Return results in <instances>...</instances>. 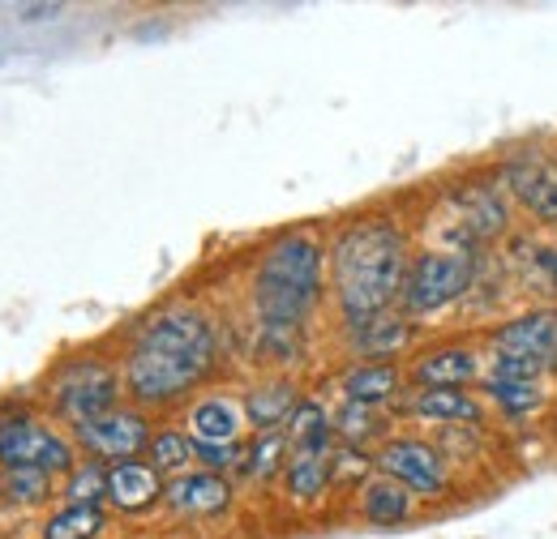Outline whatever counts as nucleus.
<instances>
[{
  "label": "nucleus",
  "instance_id": "obj_32",
  "mask_svg": "<svg viewBox=\"0 0 557 539\" xmlns=\"http://www.w3.org/2000/svg\"><path fill=\"white\" fill-rule=\"evenodd\" d=\"M198 446V441H194ZM198 463H207V472H232L236 463H245V446H198Z\"/></svg>",
  "mask_w": 557,
  "mask_h": 539
},
{
  "label": "nucleus",
  "instance_id": "obj_7",
  "mask_svg": "<svg viewBox=\"0 0 557 539\" xmlns=\"http://www.w3.org/2000/svg\"><path fill=\"white\" fill-rule=\"evenodd\" d=\"M138 347L150 351H168V355H181V360H194V364H214V330L198 309H185V304H172L163 313H154L146 326H138Z\"/></svg>",
  "mask_w": 557,
  "mask_h": 539
},
{
  "label": "nucleus",
  "instance_id": "obj_6",
  "mask_svg": "<svg viewBox=\"0 0 557 539\" xmlns=\"http://www.w3.org/2000/svg\"><path fill=\"white\" fill-rule=\"evenodd\" d=\"M207 373V364H194V360H181V355H168V351H150L138 342L125 355V390L141 406H159L189 394Z\"/></svg>",
  "mask_w": 557,
  "mask_h": 539
},
{
  "label": "nucleus",
  "instance_id": "obj_26",
  "mask_svg": "<svg viewBox=\"0 0 557 539\" xmlns=\"http://www.w3.org/2000/svg\"><path fill=\"white\" fill-rule=\"evenodd\" d=\"M287 459H292L287 433H258V441L245 450V472L253 479H271L275 472L287 467Z\"/></svg>",
  "mask_w": 557,
  "mask_h": 539
},
{
  "label": "nucleus",
  "instance_id": "obj_33",
  "mask_svg": "<svg viewBox=\"0 0 557 539\" xmlns=\"http://www.w3.org/2000/svg\"><path fill=\"white\" fill-rule=\"evenodd\" d=\"M22 13H26V22H44V17H57L61 4H22Z\"/></svg>",
  "mask_w": 557,
  "mask_h": 539
},
{
  "label": "nucleus",
  "instance_id": "obj_24",
  "mask_svg": "<svg viewBox=\"0 0 557 539\" xmlns=\"http://www.w3.org/2000/svg\"><path fill=\"white\" fill-rule=\"evenodd\" d=\"M198 463V446L189 433H176V428H163L150 437V467L159 475H185Z\"/></svg>",
  "mask_w": 557,
  "mask_h": 539
},
{
  "label": "nucleus",
  "instance_id": "obj_28",
  "mask_svg": "<svg viewBox=\"0 0 557 539\" xmlns=\"http://www.w3.org/2000/svg\"><path fill=\"white\" fill-rule=\"evenodd\" d=\"M488 394H493V403L502 406V411H510V415H528V411L541 406V386H523V381H493L488 377Z\"/></svg>",
  "mask_w": 557,
  "mask_h": 539
},
{
  "label": "nucleus",
  "instance_id": "obj_11",
  "mask_svg": "<svg viewBox=\"0 0 557 539\" xmlns=\"http://www.w3.org/2000/svg\"><path fill=\"white\" fill-rule=\"evenodd\" d=\"M245 424H249L245 403H236L227 394H207L189 411V437L198 446H240Z\"/></svg>",
  "mask_w": 557,
  "mask_h": 539
},
{
  "label": "nucleus",
  "instance_id": "obj_23",
  "mask_svg": "<svg viewBox=\"0 0 557 539\" xmlns=\"http://www.w3.org/2000/svg\"><path fill=\"white\" fill-rule=\"evenodd\" d=\"M412 411L424 419H442V424H463V419H476L481 406L472 394L463 390H417L412 394Z\"/></svg>",
  "mask_w": 557,
  "mask_h": 539
},
{
  "label": "nucleus",
  "instance_id": "obj_29",
  "mask_svg": "<svg viewBox=\"0 0 557 539\" xmlns=\"http://www.w3.org/2000/svg\"><path fill=\"white\" fill-rule=\"evenodd\" d=\"M0 497L4 501H44L48 497V475L44 472H0Z\"/></svg>",
  "mask_w": 557,
  "mask_h": 539
},
{
  "label": "nucleus",
  "instance_id": "obj_21",
  "mask_svg": "<svg viewBox=\"0 0 557 539\" xmlns=\"http://www.w3.org/2000/svg\"><path fill=\"white\" fill-rule=\"evenodd\" d=\"M335 475V459L331 454H292L287 467H283V479H287V492L296 501H318L326 492Z\"/></svg>",
  "mask_w": 557,
  "mask_h": 539
},
{
  "label": "nucleus",
  "instance_id": "obj_20",
  "mask_svg": "<svg viewBox=\"0 0 557 539\" xmlns=\"http://www.w3.org/2000/svg\"><path fill=\"white\" fill-rule=\"evenodd\" d=\"M283 433H287L292 454H331L335 428H331V415H326L322 403H300Z\"/></svg>",
  "mask_w": 557,
  "mask_h": 539
},
{
  "label": "nucleus",
  "instance_id": "obj_1",
  "mask_svg": "<svg viewBox=\"0 0 557 539\" xmlns=\"http://www.w3.org/2000/svg\"><path fill=\"white\" fill-rule=\"evenodd\" d=\"M331 278L348 326L382 317L391 300L404 296V278H408L404 231L391 218H360L344 227L339 240L331 245Z\"/></svg>",
  "mask_w": 557,
  "mask_h": 539
},
{
  "label": "nucleus",
  "instance_id": "obj_22",
  "mask_svg": "<svg viewBox=\"0 0 557 539\" xmlns=\"http://www.w3.org/2000/svg\"><path fill=\"white\" fill-rule=\"evenodd\" d=\"M351 338H356V347L364 351V355H373V360H386V355H395L408 338H412V326L404 322V317H373V322H364V326H351Z\"/></svg>",
  "mask_w": 557,
  "mask_h": 539
},
{
  "label": "nucleus",
  "instance_id": "obj_5",
  "mask_svg": "<svg viewBox=\"0 0 557 539\" xmlns=\"http://www.w3.org/2000/svg\"><path fill=\"white\" fill-rule=\"evenodd\" d=\"M476 278V258L472 253H420L417 262L408 266L404 278V309L429 317L442 313L446 304H455Z\"/></svg>",
  "mask_w": 557,
  "mask_h": 539
},
{
  "label": "nucleus",
  "instance_id": "obj_13",
  "mask_svg": "<svg viewBox=\"0 0 557 539\" xmlns=\"http://www.w3.org/2000/svg\"><path fill=\"white\" fill-rule=\"evenodd\" d=\"M497 355H528V360H545L554 364L557 355V317L554 313H528V317H515L506 322L497 335Z\"/></svg>",
  "mask_w": 557,
  "mask_h": 539
},
{
  "label": "nucleus",
  "instance_id": "obj_9",
  "mask_svg": "<svg viewBox=\"0 0 557 539\" xmlns=\"http://www.w3.org/2000/svg\"><path fill=\"white\" fill-rule=\"evenodd\" d=\"M506 185L536 223H557V159L545 150H523L506 163Z\"/></svg>",
  "mask_w": 557,
  "mask_h": 539
},
{
  "label": "nucleus",
  "instance_id": "obj_19",
  "mask_svg": "<svg viewBox=\"0 0 557 539\" xmlns=\"http://www.w3.org/2000/svg\"><path fill=\"white\" fill-rule=\"evenodd\" d=\"M360 514L373 523V527H399L408 514H412V492L404 488V484H395V479H373V484H364V492H360Z\"/></svg>",
  "mask_w": 557,
  "mask_h": 539
},
{
  "label": "nucleus",
  "instance_id": "obj_17",
  "mask_svg": "<svg viewBox=\"0 0 557 539\" xmlns=\"http://www.w3.org/2000/svg\"><path fill=\"white\" fill-rule=\"evenodd\" d=\"M296 386L292 381H271V386H258V390H249V399H245V415H249V424L258 428V433H283V424L296 415Z\"/></svg>",
  "mask_w": 557,
  "mask_h": 539
},
{
  "label": "nucleus",
  "instance_id": "obj_15",
  "mask_svg": "<svg viewBox=\"0 0 557 539\" xmlns=\"http://www.w3.org/2000/svg\"><path fill=\"white\" fill-rule=\"evenodd\" d=\"M481 360L468 347H442L417 360V381L420 390H463L468 381H476Z\"/></svg>",
  "mask_w": 557,
  "mask_h": 539
},
{
  "label": "nucleus",
  "instance_id": "obj_2",
  "mask_svg": "<svg viewBox=\"0 0 557 539\" xmlns=\"http://www.w3.org/2000/svg\"><path fill=\"white\" fill-rule=\"evenodd\" d=\"M322 245L305 231H292L262 253L253 278V309L267 326L300 330V322L322 300Z\"/></svg>",
  "mask_w": 557,
  "mask_h": 539
},
{
  "label": "nucleus",
  "instance_id": "obj_34",
  "mask_svg": "<svg viewBox=\"0 0 557 539\" xmlns=\"http://www.w3.org/2000/svg\"><path fill=\"white\" fill-rule=\"evenodd\" d=\"M545 266H549V274H554V283H557V249L549 253V258H545Z\"/></svg>",
  "mask_w": 557,
  "mask_h": 539
},
{
  "label": "nucleus",
  "instance_id": "obj_27",
  "mask_svg": "<svg viewBox=\"0 0 557 539\" xmlns=\"http://www.w3.org/2000/svg\"><path fill=\"white\" fill-rule=\"evenodd\" d=\"M65 497H70V505H99V501H108V467L103 463L73 467Z\"/></svg>",
  "mask_w": 557,
  "mask_h": 539
},
{
  "label": "nucleus",
  "instance_id": "obj_16",
  "mask_svg": "<svg viewBox=\"0 0 557 539\" xmlns=\"http://www.w3.org/2000/svg\"><path fill=\"white\" fill-rule=\"evenodd\" d=\"M399 390V368L391 360H364L344 373V399L356 406H382Z\"/></svg>",
  "mask_w": 557,
  "mask_h": 539
},
{
  "label": "nucleus",
  "instance_id": "obj_4",
  "mask_svg": "<svg viewBox=\"0 0 557 539\" xmlns=\"http://www.w3.org/2000/svg\"><path fill=\"white\" fill-rule=\"evenodd\" d=\"M125 377H116V368H108L103 360H73L52 377V406L61 419H70L73 428L116 411Z\"/></svg>",
  "mask_w": 557,
  "mask_h": 539
},
{
  "label": "nucleus",
  "instance_id": "obj_3",
  "mask_svg": "<svg viewBox=\"0 0 557 539\" xmlns=\"http://www.w3.org/2000/svg\"><path fill=\"white\" fill-rule=\"evenodd\" d=\"M77 467L73 446L48 424L30 415H4L0 419V472H44L70 475Z\"/></svg>",
  "mask_w": 557,
  "mask_h": 539
},
{
  "label": "nucleus",
  "instance_id": "obj_30",
  "mask_svg": "<svg viewBox=\"0 0 557 539\" xmlns=\"http://www.w3.org/2000/svg\"><path fill=\"white\" fill-rule=\"evenodd\" d=\"M545 373H549L545 360H528V355H497V360H493V381H523V386H536Z\"/></svg>",
  "mask_w": 557,
  "mask_h": 539
},
{
  "label": "nucleus",
  "instance_id": "obj_10",
  "mask_svg": "<svg viewBox=\"0 0 557 539\" xmlns=\"http://www.w3.org/2000/svg\"><path fill=\"white\" fill-rule=\"evenodd\" d=\"M377 467L386 479L404 484L408 492H420V497H437L446 488L442 454L424 441H386L382 454H377Z\"/></svg>",
  "mask_w": 557,
  "mask_h": 539
},
{
  "label": "nucleus",
  "instance_id": "obj_12",
  "mask_svg": "<svg viewBox=\"0 0 557 539\" xmlns=\"http://www.w3.org/2000/svg\"><path fill=\"white\" fill-rule=\"evenodd\" d=\"M163 501L176 510V514H219L232 505V488L227 479L214 472H185V475H172L163 484Z\"/></svg>",
  "mask_w": 557,
  "mask_h": 539
},
{
  "label": "nucleus",
  "instance_id": "obj_8",
  "mask_svg": "<svg viewBox=\"0 0 557 539\" xmlns=\"http://www.w3.org/2000/svg\"><path fill=\"white\" fill-rule=\"evenodd\" d=\"M73 433L95 459H112V463H129V459H138L141 450H150L146 415L125 411V406H116V411H108V415H99V419H90V424H82Z\"/></svg>",
  "mask_w": 557,
  "mask_h": 539
},
{
  "label": "nucleus",
  "instance_id": "obj_14",
  "mask_svg": "<svg viewBox=\"0 0 557 539\" xmlns=\"http://www.w3.org/2000/svg\"><path fill=\"white\" fill-rule=\"evenodd\" d=\"M159 497H163V475L154 472L150 463L129 459V463H112V467H108V501H112L116 510L141 514V510H150Z\"/></svg>",
  "mask_w": 557,
  "mask_h": 539
},
{
  "label": "nucleus",
  "instance_id": "obj_31",
  "mask_svg": "<svg viewBox=\"0 0 557 539\" xmlns=\"http://www.w3.org/2000/svg\"><path fill=\"white\" fill-rule=\"evenodd\" d=\"M335 428L348 437V441H364V437H373L382 424H377V415H373V406H356L348 403L339 411V419H335Z\"/></svg>",
  "mask_w": 557,
  "mask_h": 539
},
{
  "label": "nucleus",
  "instance_id": "obj_18",
  "mask_svg": "<svg viewBox=\"0 0 557 539\" xmlns=\"http://www.w3.org/2000/svg\"><path fill=\"white\" fill-rule=\"evenodd\" d=\"M463 240H493L497 231H506V198L488 185H472L463 198Z\"/></svg>",
  "mask_w": 557,
  "mask_h": 539
},
{
  "label": "nucleus",
  "instance_id": "obj_25",
  "mask_svg": "<svg viewBox=\"0 0 557 539\" xmlns=\"http://www.w3.org/2000/svg\"><path fill=\"white\" fill-rule=\"evenodd\" d=\"M108 514L99 505H65L44 523V539H95L103 531Z\"/></svg>",
  "mask_w": 557,
  "mask_h": 539
}]
</instances>
